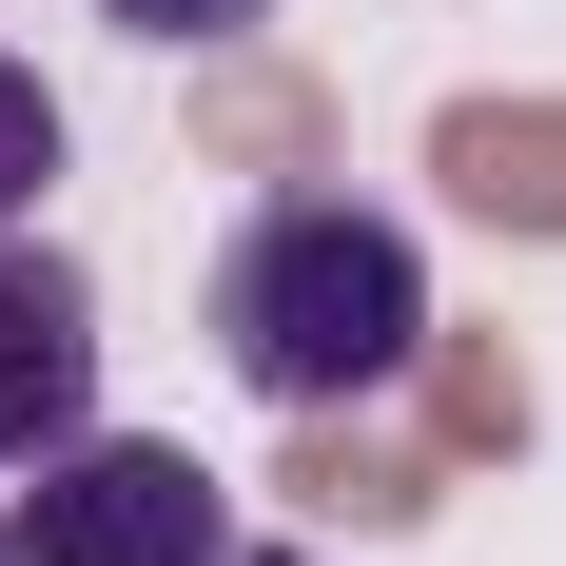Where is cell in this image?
<instances>
[{
    "label": "cell",
    "instance_id": "1",
    "mask_svg": "<svg viewBox=\"0 0 566 566\" xmlns=\"http://www.w3.org/2000/svg\"><path fill=\"white\" fill-rule=\"evenodd\" d=\"M410 352H430V254H410V216H371V196H274V216H234V254H216V371L254 410H371V391H410Z\"/></svg>",
    "mask_w": 566,
    "mask_h": 566
},
{
    "label": "cell",
    "instance_id": "2",
    "mask_svg": "<svg viewBox=\"0 0 566 566\" xmlns=\"http://www.w3.org/2000/svg\"><path fill=\"white\" fill-rule=\"evenodd\" d=\"M216 547H234V489L157 430H59L20 489V566H216Z\"/></svg>",
    "mask_w": 566,
    "mask_h": 566
},
{
    "label": "cell",
    "instance_id": "3",
    "mask_svg": "<svg viewBox=\"0 0 566 566\" xmlns=\"http://www.w3.org/2000/svg\"><path fill=\"white\" fill-rule=\"evenodd\" d=\"M59 430H98V274L0 216V469H40Z\"/></svg>",
    "mask_w": 566,
    "mask_h": 566
},
{
    "label": "cell",
    "instance_id": "4",
    "mask_svg": "<svg viewBox=\"0 0 566 566\" xmlns=\"http://www.w3.org/2000/svg\"><path fill=\"white\" fill-rule=\"evenodd\" d=\"M59 196V98H40V59H0V216H40Z\"/></svg>",
    "mask_w": 566,
    "mask_h": 566
},
{
    "label": "cell",
    "instance_id": "5",
    "mask_svg": "<svg viewBox=\"0 0 566 566\" xmlns=\"http://www.w3.org/2000/svg\"><path fill=\"white\" fill-rule=\"evenodd\" d=\"M117 40H254V20H274V0H98Z\"/></svg>",
    "mask_w": 566,
    "mask_h": 566
},
{
    "label": "cell",
    "instance_id": "6",
    "mask_svg": "<svg viewBox=\"0 0 566 566\" xmlns=\"http://www.w3.org/2000/svg\"><path fill=\"white\" fill-rule=\"evenodd\" d=\"M216 566H313V547H216Z\"/></svg>",
    "mask_w": 566,
    "mask_h": 566
},
{
    "label": "cell",
    "instance_id": "7",
    "mask_svg": "<svg viewBox=\"0 0 566 566\" xmlns=\"http://www.w3.org/2000/svg\"><path fill=\"white\" fill-rule=\"evenodd\" d=\"M0 566H20V509H0Z\"/></svg>",
    "mask_w": 566,
    "mask_h": 566
}]
</instances>
